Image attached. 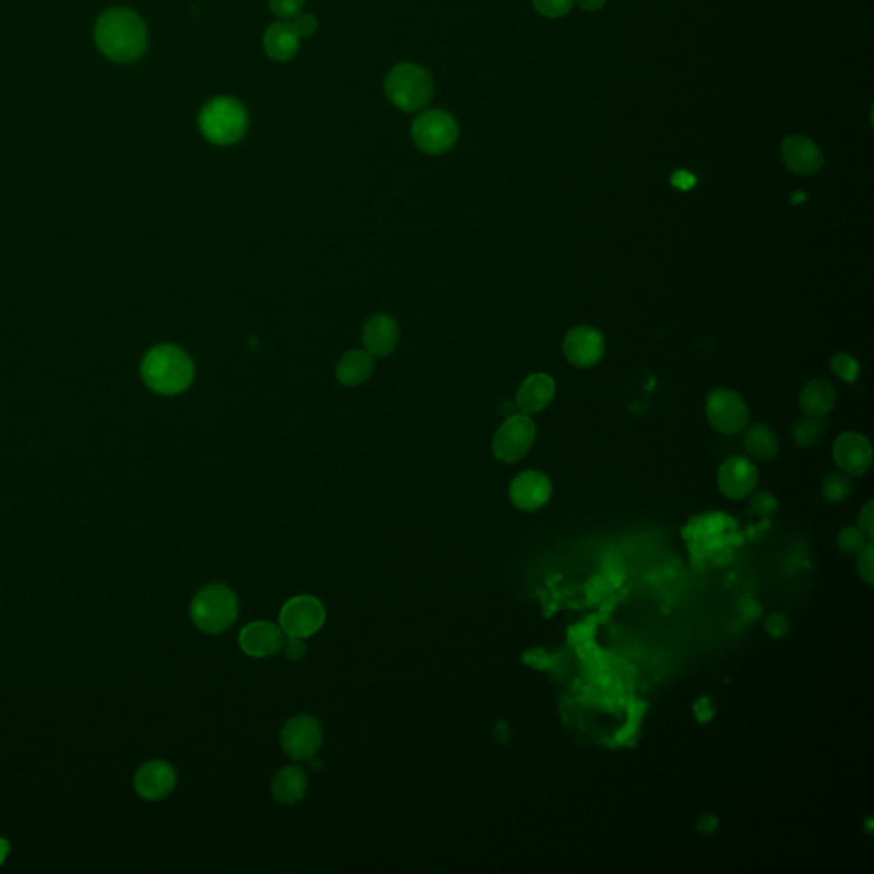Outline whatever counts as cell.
I'll list each match as a JSON object with an SVG mask.
<instances>
[{"mask_svg": "<svg viewBox=\"0 0 874 874\" xmlns=\"http://www.w3.org/2000/svg\"><path fill=\"white\" fill-rule=\"evenodd\" d=\"M852 492V482L847 475L843 473H830L823 479L822 484V496L827 502L832 504H841L847 499Z\"/></svg>", "mask_w": 874, "mask_h": 874, "instance_id": "26", "label": "cell"}, {"mask_svg": "<svg viewBox=\"0 0 874 874\" xmlns=\"http://www.w3.org/2000/svg\"><path fill=\"white\" fill-rule=\"evenodd\" d=\"M764 627L765 630H767V634H768L770 637H774V639H782V637H784V636L789 632V628H791V622H789V618H787L784 613H772V615H768V617L765 618Z\"/></svg>", "mask_w": 874, "mask_h": 874, "instance_id": "33", "label": "cell"}, {"mask_svg": "<svg viewBox=\"0 0 874 874\" xmlns=\"http://www.w3.org/2000/svg\"><path fill=\"white\" fill-rule=\"evenodd\" d=\"M525 663H528L536 670H546L552 665V657L546 653L545 649H533L525 655Z\"/></svg>", "mask_w": 874, "mask_h": 874, "instance_id": "35", "label": "cell"}, {"mask_svg": "<svg viewBox=\"0 0 874 874\" xmlns=\"http://www.w3.org/2000/svg\"><path fill=\"white\" fill-rule=\"evenodd\" d=\"M509 496L517 509L536 511L552 497V484L542 471L528 470L519 473L513 480Z\"/></svg>", "mask_w": 874, "mask_h": 874, "instance_id": "13", "label": "cell"}, {"mask_svg": "<svg viewBox=\"0 0 874 874\" xmlns=\"http://www.w3.org/2000/svg\"><path fill=\"white\" fill-rule=\"evenodd\" d=\"M285 653L289 656V659H299L306 655V644L301 640V637H291L285 644Z\"/></svg>", "mask_w": 874, "mask_h": 874, "instance_id": "39", "label": "cell"}, {"mask_svg": "<svg viewBox=\"0 0 874 874\" xmlns=\"http://www.w3.org/2000/svg\"><path fill=\"white\" fill-rule=\"evenodd\" d=\"M362 342L371 356L385 358L396 347L398 325L386 314H376L364 325Z\"/></svg>", "mask_w": 874, "mask_h": 874, "instance_id": "18", "label": "cell"}, {"mask_svg": "<svg viewBox=\"0 0 874 874\" xmlns=\"http://www.w3.org/2000/svg\"><path fill=\"white\" fill-rule=\"evenodd\" d=\"M673 183L678 188H690L695 183V180L687 172H674V176H673Z\"/></svg>", "mask_w": 874, "mask_h": 874, "instance_id": "40", "label": "cell"}, {"mask_svg": "<svg viewBox=\"0 0 874 874\" xmlns=\"http://www.w3.org/2000/svg\"><path fill=\"white\" fill-rule=\"evenodd\" d=\"M868 538L860 533L858 526H847L839 533L837 545L847 555H858L859 552L866 546Z\"/></svg>", "mask_w": 874, "mask_h": 874, "instance_id": "27", "label": "cell"}, {"mask_svg": "<svg viewBox=\"0 0 874 874\" xmlns=\"http://www.w3.org/2000/svg\"><path fill=\"white\" fill-rule=\"evenodd\" d=\"M782 159L791 172L813 174L823 166V154L814 142L803 135H793L782 142Z\"/></svg>", "mask_w": 874, "mask_h": 874, "instance_id": "17", "label": "cell"}, {"mask_svg": "<svg viewBox=\"0 0 874 874\" xmlns=\"http://www.w3.org/2000/svg\"><path fill=\"white\" fill-rule=\"evenodd\" d=\"M858 528L860 533L868 538V540H873L874 538V506L873 500H868V504L860 509L859 513L858 519Z\"/></svg>", "mask_w": 874, "mask_h": 874, "instance_id": "34", "label": "cell"}, {"mask_svg": "<svg viewBox=\"0 0 874 874\" xmlns=\"http://www.w3.org/2000/svg\"><path fill=\"white\" fill-rule=\"evenodd\" d=\"M607 0H578L579 5L584 9V11H598L605 5Z\"/></svg>", "mask_w": 874, "mask_h": 874, "instance_id": "41", "label": "cell"}, {"mask_svg": "<svg viewBox=\"0 0 874 874\" xmlns=\"http://www.w3.org/2000/svg\"><path fill=\"white\" fill-rule=\"evenodd\" d=\"M835 390L827 379H813L803 388L799 404L806 415L825 417L835 405Z\"/></svg>", "mask_w": 874, "mask_h": 874, "instance_id": "22", "label": "cell"}, {"mask_svg": "<svg viewBox=\"0 0 874 874\" xmlns=\"http://www.w3.org/2000/svg\"><path fill=\"white\" fill-rule=\"evenodd\" d=\"M777 509L779 502L767 490L757 492L749 500V511L758 517H770L777 513Z\"/></svg>", "mask_w": 874, "mask_h": 874, "instance_id": "28", "label": "cell"}, {"mask_svg": "<svg viewBox=\"0 0 874 874\" xmlns=\"http://www.w3.org/2000/svg\"><path fill=\"white\" fill-rule=\"evenodd\" d=\"M293 24H294L299 36H311L312 33L316 32V28H318V23L311 14H299Z\"/></svg>", "mask_w": 874, "mask_h": 874, "instance_id": "36", "label": "cell"}, {"mask_svg": "<svg viewBox=\"0 0 874 874\" xmlns=\"http://www.w3.org/2000/svg\"><path fill=\"white\" fill-rule=\"evenodd\" d=\"M555 393V383L548 375H531L517 391L516 404L525 414H536L544 410Z\"/></svg>", "mask_w": 874, "mask_h": 874, "instance_id": "19", "label": "cell"}, {"mask_svg": "<svg viewBox=\"0 0 874 874\" xmlns=\"http://www.w3.org/2000/svg\"><path fill=\"white\" fill-rule=\"evenodd\" d=\"M7 854H9V842L5 839H0V866L4 864Z\"/></svg>", "mask_w": 874, "mask_h": 874, "instance_id": "42", "label": "cell"}, {"mask_svg": "<svg viewBox=\"0 0 874 874\" xmlns=\"http://www.w3.org/2000/svg\"><path fill=\"white\" fill-rule=\"evenodd\" d=\"M874 545L869 540V544H866V546L860 550L858 553V563H856V567H858L859 578L862 579L868 586H873L874 582Z\"/></svg>", "mask_w": 874, "mask_h": 874, "instance_id": "30", "label": "cell"}, {"mask_svg": "<svg viewBox=\"0 0 874 874\" xmlns=\"http://www.w3.org/2000/svg\"><path fill=\"white\" fill-rule=\"evenodd\" d=\"M833 460L837 467L847 475H862L869 469L873 460V450L869 441L860 434L845 432L837 437L833 444Z\"/></svg>", "mask_w": 874, "mask_h": 874, "instance_id": "14", "label": "cell"}, {"mask_svg": "<svg viewBox=\"0 0 874 874\" xmlns=\"http://www.w3.org/2000/svg\"><path fill=\"white\" fill-rule=\"evenodd\" d=\"M308 793V774L304 768L289 765L281 768L272 781V795L281 804L299 803Z\"/></svg>", "mask_w": 874, "mask_h": 874, "instance_id": "20", "label": "cell"}, {"mask_svg": "<svg viewBox=\"0 0 874 874\" xmlns=\"http://www.w3.org/2000/svg\"><path fill=\"white\" fill-rule=\"evenodd\" d=\"M830 366H832V371L847 383H852L858 379L859 362L847 354H837L830 362Z\"/></svg>", "mask_w": 874, "mask_h": 874, "instance_id": "29", "label": "cell"}, {"mask_svg": "<svg viewBox=\"0 0 874 874\" xmlns=\"http://www.w3.org/2000/svg\"><path fill=\"white\" fill-rule=\"evenodd\" d=\"M195 367L187 352L176 345H159L142 362V377L151 390L178 395L193 381Z\"/></svg>", "mask_w": 874, "mask_h": 874, "instance_id": "2", "label": "cell"}, {"mask_svg": "<svg viewBox=\"0 0 874 874\" xmlns=\"http://www.w3.org/2000/svg\"><path fill=\"white\" fill-rule=\"evenodd\" d=\"M563 354L578 367H591L605 354V339L594 328H574L565 335Z\"/></svg>", "mask_w": 874, "mask_h": 874, "instance_id": "12", "label": "cell"}, {"mask_svg": "<svg viewBox=\"0 0 874 874\" xmlns=\"http://www.w3.org/2000/svg\"><path fill=\"white\" fill-rule=\"evenodd\" d=\"M94 34L99 50L116 62L139 59L147 43L144 23L128 9H111L103 14Z\"/></svg>", "mask_w": 874, "mask_h": 874, "instance_id": "1", "label": "cell"}, {"mask_svg": "<svg viewBox=\"0 0 874 874\" xmlns=\"http://www.w3.org/2000/svg\"><path fill=\"white\" fill-rule=\"evenodd\" d=\"M299 38L293 23L272 24L264 36L266 55L279 62L293 59L299 50Z\"/></svg>", "mask_w": 874, "mask_h": 874, "instance_id": "21", "label": "cell"}, {"mask_svg": "<svg viewBox=\"0 0 874 874\" xmlns=\"http://www.w3.org/2000/svg\"><path fill=\"white\" fill-rule=\"evenodd\" d=\"M747 451L757 460L768 461L779 453V437L765 423L751 425L745 434Z\"/></svg>", "mask_w": 874, "mask_h": 874, "instance_id": "24", "label": "cell"}, {"mask_svg": "<svg viewBox=\"0 0 874 874\" xmlns=\"http://www.w3.org/2000/svg\"><path fill=\"white\" fill-rule=\"evenodd\" d=\"M385 91L395 107L405 111H417L431 101L434 84L425 69L415 63H402L388 74Z\"/></svg>", "mask_w": 874, "mask_h": 874, "instance_id": "5", "label": "cell"}, {"mask_svg": "<svg viewBox=\"0 0 874 874\" xmlns=\"http://www.w3.org/2000/svg\"><path fill=\"white\" fill-rule=\"evenodd\" d=\"M697 828L703 835H712L719 828V818L714 813H703L697 822Z\"/></svg>", "mask_w": 874, "mask_h": 874, "instance_id": "37", "label": "cell"}, {"mask_svg": "<svg viewBox=\"0 0 874 874\" xmlns=\"http://www.w3.org/2000/svg\"><path fill=\"white\" fill-rule=\"evenodd\" d=\"M239 646L243 653L251 657H268L279 653L284 647L281 627L270 622H253L239 634Z\"/></svg>", "mask_w": 874, "mask_h": 874, "instance_id": "15", "label": "cell"}, {"mask_svg": "<svg viewBox=\"0 0 874 874\" xmlns=\"http://www.w3.org/2000/svg\"><path fill=\"white\" fill-rule=\"evenodd\" d=\"M827 421L823 417L804 415L795 421L791 432L799 446H813L827 431Z\"/></svg>", "mask_w": 874, "mask_h": 874, "instance_id": "25", "label": "cell"}, {"mask_svg": "<svg viewBox=\"0 0 874 874\" xmlns=\"http://www.w3.org/2000/svg\"><path fill=\"white\" fill-rule=\"evenodd\" d=\"M707 419L721 434H736L747 427L748 406L733 390L718 388L707 396Z\"/></svg>", "mask_w": 874, "mask_h": 874, "instance_id": "7", "label": "cell"}, {"mask_svg": "<svg viewBox=\"0 0 874 874\" xmlns=\"http://www.w3.org/2000/svg\"><path fill=\"white\" fill-rule=\"evenodd\" d=\"M460 128L453 116L441 109H429L419 115L412 126V137L427 154H441L451 149Z\"/></svg>", "mask_w": 874, "mask_h": 874, "instance_id": "6", "label": "cell"}, {"mask_svg": "<svg viewBox=\"0 0 874 874\" xmlns=\"http://www.w3.org/2000/svg\"><path fill=\"white\" fill-rule=\"evenodd\" d=\"M574 0H533L535 9L545 17H563L571 11Z\"/></svg>", "mask_w": 874, "mask_h": 874, "instance_id": "31", "label": "cell"}, {"mask_svg": "<svg viewBox=\"0 0 874 874\" xmlns=\"http://www.w3.org/2000/svg\"><path fill=\"white\" fill-rule=\"evenodd\" d=\"M375 362L369 352L350 350L337 366V377L345 386H358L373 375Z\"/></svg>", "mask_w": 874, "mask_h": 874, "instance_id": "23", "label": "cell"}, {"mask_svg": "<svg viewBox=\"0 0 874 874\" xmlns=\"http://www.w3.org/2000/svg\"><path fill=\"white\" fill-rule=\"evenodd\" d=\"M327 611L312 596H296L281 611V628L289 637H310L325 624Z\"/></svg>", "mask_w": 874, "mask_h": 874, "instance_id": "9", "label": "cell"}, {"mask_svg": "<svg viewBox=\"0 0 874 874\" xmlns=\"http://www.w3.org/2000/svg\"><path fill=\"white\" fill-rule=\"evenodd\" d=\"M304 0H270L272 11L281 19H296L302 11Z\"/></svg>", "mask_w": 874, "mask_h": 874, "instance_id": "32", "label": "cell"}, {"mask_svg": "<svg viewBox=\"0 0 874 874\" xmlns=\"http://www.w3.org/2000/svg\"><path fill=\"white\" fill-rule=\"evenodd\" d=\"M712 716H714V707L709 697H702L699 702H695V718L701 722H707L709 719H712Z\"/></svg>", "mask_w": 874, "mask_h": 874, "instance_id": "38", "label": "cell"}, {"mask_svg": "<svg viewBox=\"0 0 874 874\" xmlns=\"http://www.w3.org/2000/svg\"><path fill=\"white\" fill-rule=\"evenodd\" d=\"M284 751L294 760H311L323 743V730L318 719L296 716L289 719L281 734Z\"/></svg>", "mask_w": 874, "mask_h": 874, "instance_id": "10", "label": "cell"}, {"mask_svg": "<svg viewBox=\"0 0 874 874\" xmlns=\"http://www.w3.org/2000/svg\"><path fill=\"white\" fill-rule=\"evenodd\" d=\"M190 615L205 634H220L236 622L237 598L226 584H210L195 594Z\"/></svg>", "mask_w": 874, "mask_h": 874, "instance_id": "3", "label": "cell"}, {"mask_svg": "<svg viewBox=\"0 0 874 874\" xmlns=\"http://www.w3.org/2000/svg\"><path fill=\"white\" fill-rule=\"evenodd\" d=\"M758 482L757 467L745 456H731L719 469L721 492L730 499H745Z\"/></svg>", "mask_w": 874, "mask_h": 874, "instance_id": "11", "label": "cell"}, {"mask_svg": "<svg viewBox=\"0 0 874 874\" xmlns=\"http://www.w3.org/2000/svg\"><path fill=\"white\" fill-rule=\"evenodd\" d=\"M176 774L172 765L154 760L142 765L135 776V789L144 799L159 801L174 789Z\"/></svg>", "mask_w": 874, "mask_h": 874, "instance_id": "16", "label": "cell"}, {"mask_svg": "<svg viewBox=\"0 0 874 874\" xmlns=\"http://www.w3.org/2000/svg\"><path fill=\"white\" fill-rule=\"evenodd\" d=\"M536 436V427L526 414L511 415L504 422L494 437L492 450L496 458L506 463L521 460L530 451Z\"/></svg>", "mask_w": 874, "mask_h": 874, "instance_id": "8", "label": "cell"}, {"mask_svg": "<svg viewBox=\"0 0 874 874\" xmlns=\"http://www.w3.org/2000/svg\"><path fill=\"white\" fill-rule=\"evenodd\" d=\"M199 122L207 141L218 145H229L246 134L248 113L233 98H218L205 105Z\"/></svg>", "mask_w": 874, "mask_h": 874, "instance_id": "4", "label": "cell"}]
</instances>
